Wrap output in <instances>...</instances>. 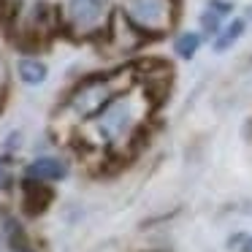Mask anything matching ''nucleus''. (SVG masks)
Instances as JSON below:
<instances>
[{
    "instance_id": "nucleus-1",
    "label": "nucleus",
    "mask_w": 252,
    "mask_h": 252,
    "mask_svg": "<svg viewBox=\"0 0 252 252\" xmlns=\"http://www.w3.org/2000/svg\"><path fill=\"white\" fill-rule=\"evenodd\" d=\"M144 111H138V100L133 98V93L117 95L98 117L90 120L95 136L103 147H109L111 152H120L122 147H130V144L138 141L144 130Z\"/></svg>"
},
{
    "instance_id": "nucleus-2",
    "label": "nucleus",
    "mask_w": 252,
    "mask_h": 252,
    "mask_svg": "<svg viewBox=\"0 0 252 252\" xmlns=\"http://www.w3.org/2000/svg\"><path fill=\"white\" fill-rule=\"evenodd\" d=\"M136 76L133 68L127 71H117V73H95L87 76L71 90V95L65 98V109L76 117L79 122H90L93 117H98L117 95L127 93L133 87Z\"/></svg>"
},
{
    "instance_id": "nucleus-3",
    "label": "nucleus",
    "mask_w": 252,
    "mask_h": 252,
    "mask_svg": "<svg viewBox=\"0 0 252 252\" xmlns=\"http://www.w3.org/2000/svg\"><path fill=\"white\" fill-rule=\"evenodd\" d=\"M147 38H160L168 30H174L179 17L176 0H125L120 8Z\"/></svg>"
},
{
    "instance_id": "nucleus-4",
    "label": "nucleus",
    "mask_w": 252,
    "mask_h": 252,
    "mask_svg": "<svg viewBox=\"0 0 252 252\" xmlns=\"http://www.w3.org/2000/svg\"><path fill=\"white\" fill-rule=\"evenodd\" d=\"M111 19V8L106 0H68L60 14L63 30L73 38H103L106 25Z\"/></svg>"
},
{
    "instance_id": "nucleus-5",
    "label": "nucleus",
    "mask_w": 252,
    "mask_h": 252,
    "mask_svg": "<svg viewBox=\"0 0 252 252\" xmlns=\"http://www.w3.org/2000/svg\"><path fill=\"white\" fill-rule=\"evenodd\" d=\"M103 41L111 46V52H117V55H133V52H138L149 38L120 11V8H117V11H111V19H109V25H106Z\"/></svg>"
},
{
    "instance_id": "nucleus-6",
    "label": "nucleus",
    "mask_w": 252,
    "mask_h": 252,
    "mask_svg": "<svg viewBox=\"0 0 252 252\" xmlns=\"http://www.w3.org/2000/svg\"><path fill=\"white\" fill-rule=\"evenodd\" d=\"M133 76H136V82L144 84V95L158 103V100H163V95H168L174 71L163 60H147L141 68H133Z\"/></svg>"
},
{
    "instance_id": "nucleus-7",
    "label": "nucleus",
    "mask_w": 252,
    "mask_h": 252,
    "mask_svg": "<svg viewBox=\"0 0 252 252\" xmlns=\"http://www.w3.org/2000/svg\"><path fill=\"white\" fill-rule=\"evenodd\" d=\"M71 174V165L57 155H41L25 165V179L38 182V185H57Z\"/></svg>"
},
{
    "instance_id": "nucleus-8",
    "label": "nucleus",
    "mask_w": 252,
    "mask_h": 252,
    "mask_svg": "<svg viewBox=\"0 0 252 252\" xmlns=\"http://www.w3.org/2000/svg\"><path fill=\"white\" fill-rule=\"evenodd\" d=\"M49 203H52V190L49 187L25 179V185H22V206H25V212L28 214H41Z\"/></svg>"
},
{
    "instance_id": "nucleus-9",
    "label": "nucleus",
    "mask_w": 252,
    "mask_h": 252,
    "mask_svg": "<svg viewBox=\"0 0 252 252\" xmlns=\"http://www.w3.org/2000/svg\"><path fill=\"white\" fill-rule=\"evenodd\" d=\"M17 76L22 79V84H28V87H38V84L46 82L49 68H46V63L38 60V57H22V60L17 63Z\"/></svg>"
},
{
    "instance_id": "nucleus-10",
    "label": "nucleus",
    "mask_w": 252,
    "mask_h": 252,
    "mask_svg": "<svg viewBox=\"0 0 252 252\" xmlns=\"http://www.w3.org/2000/svg\"><path fill=\"white\" fill-rule=\"evenodd\" d=\"M244 30H247V22H244V19H233L230 25L220 28L217 38H214V52H228L230 46H233L236 41L244 35Z\"/></svg>"
},
{
    "instance_id": "nucleus-11",
    "label": "nucleus",
    "mask_w": 252,
    "mask_h": 252,
    "mask_svg": "<svg viewBox=\"0 0 252 252\" xmlns=\"http://www.w3.org/2000/svg\"><path fill=\"white\" fill-rule=\"evenodd\" d=\"M198 49H201V35H198V33L187 30V33L176 35V41H174L176 57H182V60H192V57L198 55Z\"/></svg>"
},
{
    "instance_id": "nucleus-12",
    "label": "nucleus",
    "mask_w": 252,
    "mask_h": 252,
    "mask_svg": "<svg viewBox=\"0 0 252 252\" xmlns=\"http://www.w3.org/2000/svg\"><path fill=\"white\" fill-rule=\"evenodd\" d=\"M220 28H222V17H220V14H214L212 8H206V11L201 14V30L206 35H217Z\"/></svg>"
},
{
    "instance_id": "nucleus-13",
    "label": "nucleus",
    "mask_w": 252,
    "mask_h": 252,
    "mask_svg": "<svg viewBox=\"0 0 252 252\" xmlns=\"http://www.w3.org/2000/svg\"><path fill=\"white\" fill-rule=\"evenodd\" d=\"M206 8H212V11L220 14V17H228V14H233V3H228V0H209Z\"/></svg>"
},
{
    "instance_id": "nucleus-14",
    "label": "nucleus",
    "mask_w": 252,
    "mask_h": 252,
    "mask_svg": "<svg viewBox=\"0 0 252 252\" xmlns=\"http://www.w3.org/2000/svg\"><path fill=\"white\" fill-rule=\"evenodd\" d=\"M241 252H252V236H247V239L241 241Z\"/></svg>"
},
{
    "instance_id": "nucleus-15",
    "label": "nucleus",
    "mask_w": 252,
    "mask_h": 252,
    "mask_svg": "<svg viewBox=\"0 0 252 252\" xmlns=\"http://www.w3.org/2000/svg\"><path fill=\"white\" fill-rule=\"evenodd\" d=\"M6 168H8V165H6V158L0 155V179H3V174H6Z\"/></svg>"
},
{
    "instance_id": "nucleus-16",
    "label": "nucleus",
    "mask_w": 252,
    "mask_h": 252,
    "mask_svg": "<svg viewBox=\"0 0 252 252\" xmlns=\"http://www.w3.org/2000/svg\"><path fill=\"white\" fill-rule=\"evenodd\" d=\"M19 252H38V250H35L33 244H28V247H25V250H19Z\"/></svg>"
}]
</instances>
